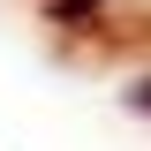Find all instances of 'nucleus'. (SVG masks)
Returning <instances> with one entry per match:
<instances>
[{"mask_svg":"<svg viewBox=\"0 0 151 151\" xmlns=\"http://www.w3.org/2000/svg\"><path fill=\"white\" fill-rule=\"evenodd\" d=\"M98 8H106V0H45L53 23H83V15H98Z\"/></svg>","mask_w":151,"mask_h":151,"instance_id":"obj_1","label":"nucleus"},{"mask_svg":"<svg viewBox=\"0 0 151 151\" xmlns=\"http://www.w3.org/2000/svg\"><path fill=\"white\" fill-rule=\"evenodd\" d=\"M121 98H129V113H144V121H151V76H136V83H129Z\"/></svg>","mask_w":151,"mask_h":151,"instance_id":"obj_2","label":"nucleus"}]
</instances>
